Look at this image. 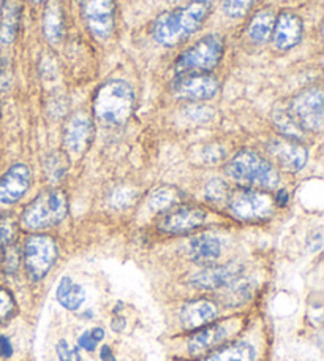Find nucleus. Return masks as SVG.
I'll list each match as a JSON object with an SVG mask.
<instances>
[{"mask_svg": "<svg viewBox=\"0 0 324 361\" xmlns=\"http://www.w3.org/2000/svg\"><path fill=\"white\" fill-rule=\"evenodd\" d=\"M136 97L132 86L122 80H111L96 90L94 114L103 126H122L132 118Z\"/></svg>", "mask_w": 324, "mask_h": 361, "instance_id": "nucleus-1", "label": "nucleus"}, {"mask_svg": "<svg viewBox=\"0 0 324 361\" xmlns=\"http://www.w3.org/2000/svg\"><path fill=\"white\" fill-rule=\"evenodd\" d=\"M226 173L231 179L245 187L274 189L278 184V173L274 165L258 156L254 151H241L226 165Z\"/></svg>", "mask_w": 324, "mask_h": 361, "instance_id": "nucleus-2", "label": "nucleus"}, {"mask_svg": "<svg viewBox=\"0 0 324 361\" xmlns=\"http://www.w3.org/2000/svg\"><path fill=\"white\" fill-rule=\"evenodd\" d=\"M68 212L67 195L59 189L46 190L24 209L23 222L27 228L43 230L61 224Z\"/></svg>", "mask_w": 324, "mask_h": 361, "instance_id": "nucleus-3", "label": "nucleus"}, {"mask_svg": "<svg viewBox=\"0 0 324 361\" xmlns=\"http://www.w3.org/2000/svg\"><path fill=\"white\" fill-rule=\"evenodd\" d=\"M223 40L218 35H207L185 51L174 67L176 76L190 73H211L223 56Z\"/></svg>", "mask_w": 324, "mask_h": 361, "instance_id": "nucleus-4", "label": "nucleus"}, {"mask_svg": "<svg viewBox=\"0 0 324 361\" xmlns=\"http://www.w3.org/2000/svg\"><path fill=\"white\" fill-rule=\"evenodd\" d=\"M287 109L302 132H320L323 128V90L320 87L302 90L289 102Z\"/></svg>", "mask_w": 324, "mask_h": 361, "instance_id": "nucleus-5", "label": "nucleus"}, {"mask_svg": "<svg viewBox=\"0 0 324 361\" xmlns=\"http://www.w3.org/2000/svg\"><path fill=\"white\" fill-rule=\"evenodd\" d=\"M57 257V246L53 238L44 235L30 236L24 246V265L34 281L48 274Z\"/></svg>", "mask_w": 324, "mask_h": 361, "instance_id": "nucleus-6", "label": "nucleus"}, {"mask_svg": "<svg viewBox=\"0 0 324 361\" xmlns=\"http://www.w3.org/2000/svg\"><path fill=\"white\" fill-rule=\"evenodd\" d=\"M230 209L236 217L242 221H259L272 214L274 200L268 193L254 189H241L228 197Z\"/></svg>", "mask_w": 324, "mask_h": 361, "instance_id": "nucleus-7", "label": "nucleus"}, {"mask_svg": "<svg viewBox=\"0 0 324 361\" xmlns=\"http://www.w3.org/2000/svg\"><path fill=\"white\" fill-rule=\"evenodd\" d=\"M82 15L94 37L106 40L113 35L116 25L114 0H84Z\"/></svg>", "mask_w": 324, "mask_h": 361, "instance_id": "nucleus-8", "label": "nucleus"}, {"mask_svg": "<svg viewBox=\"0 0 324 361\" xmlns=\"http://www.w3.org/2000/svg\"><path fill=\"white\" fill-rule=\"evenodd\" d=\"M206 221V212L194 206H174V208L161 212L158 219V228L165 233H187L201 227Z\"/></svg>", "mask_w": 324, "mask_h": 361, "instance_id": "nucleus-9", "label": "nucleus"}, {"mask_svg": "<svg viewBox=\"0 0 324 361\" xmlns=\"http://www.w3.org/2000/svg\"><path fill=\"white\" fill-rule=\"evenodd\" d=\"M176 97L185 100H211L218 92V81L209 73H190L176 76L173 85Z\"/></svg>", "mask_w": 324, "mask_h": 361, "instance_id": "nucleus-10", "label": "nucleus"}, {"mask_svg": "<svg viewBox=\"0 0 324 361\" xmlns=\"http://www.w3.org/2000/svg\"><path fill=\"white\" fill-rule=\"evenodd\" d=\"M94 137V122L86 113H75L67 121L63 132V143L70 156H81Z\"/></svg>", "mask_w": 324, "mask_h": 361, "instance_id": "nucleus-11", "label": "nucleus"}, {"mask_svg": "<svg viewBox=\"0 0 324 361\" xmlns=\"http://www.w3.org/2000/svg\"><path fill=\"white\" fill-rule=\"evenodd\" d=\"M268 149L270 156L288 171H299L307 164V149L297 140L277 138L270 141Z\"/></svg>", "mask_w": 324, "mask_h": 361, "instance_id": "nucleus-12", "label": "nucleus"}, {"mask_svg": "<svg viewBox=\"0 0 324 361\" xmlns=\"http://www.w3.org/2000/svg\"><path fill=\"white\" fill-rule=\"evenodd\" d=\"M237 326L236 320H226L220 322V324L211 325L207 328H203L198 333H194L189 339V350L193 355H199L207 350L213 349L228 339L232 333H235Z\"/></svg>", "mask_w": 324, "mask_h": 361, "instance_id": "nucleus-13", "label": "nucleus"}, {"mask_svg": "<svg viewBox=\"0 0 324 361\" xmlns=\"http://www.w3.org/2000/svg\"><path fill=\"white\" fill-rule=\"evenodd\" d=\"M30 185V171L24 164H16L0 179V203L13 204L25 195Z\"/></svg>", "mask_w": 324, "mask_h": 361, "instance_id": "nucleus-14", "label": "nucleus"}, {"mask_svg": "<svg viewBox=\"0 0 324 361\" xmlns=\"http://www.w3.org/2000/svg\"><path fill=\"white\" fill-rule=\"evenodd\" d=\"M302 19L294 13L283 11L275 18L272 40L278 49H291L302 40Z\"/></svg>", "mask_w": 324, "mask_h": 361, "instance_id": "nucleus-15", "label": "nucleus"}, {"mask_svg": "<svg viewBox=\"0 0 324 361\" xmlns=\"http://www.w3.org/2000/svg\"><path fill=\"white\" fill-rule=\"evenodd\" d=\"M241 271L242 268L236 263H230V265L225 267H211L194 274L192 277V283L198 288L216 290L235 282Z\"/></svg>", "mask_w": 324, "mask_h": 361, "instance_id": "nucleus-16", "label": "nucleus"}, {"mask_svg": "<svg viewBox=\"0 0 324 361\" xmlns=\"http://www.w3.org/2000/svg\"><path fill=\"white\" fill-rule=\"evenodd\" d=\"M21 13V0H4L0 5V43L2 44H10L16 38Z\"/></svg>", "mask_w": 324, "mask_h": 361, "instance_id": "nucleus-17", "label": "nucleus"}, {"mask_svg": "<svg viewBox=\"0 0 324 361\" xmlns=\"http://www.w3.org/2000/svg\"><path fill=\"white\" fill-rule=\"evenodd\" d=\"M217 307L213 302L199 300L190 301L180 309V322L185 328H199L216 319Z\"/></svg>", "mask_w": 324, "mask_h": 361, "instance_id": "nucleus-18", "label": "nucleus"}, {"mask_svg": "<svg viewBox=\"0 0 324 361\" xmlns=\"http://www.w3.org/2000/svg\"><path fill=\"white\" fill-rule=\"evenodd\" d=\"M222 254V243L212 235H201L190 241V257L197 263H212Z\"/></svg>", "mask_w": 324, "mask_h": 361, "instance_id": "nucleus-19", "label": "nucleus"}, {"mask_svg": "<svg viewBox=\"0 0 324 361\" xmlns=\"http://www.w3.org/2000/svg\"><path fill=\"white\" fill-rule=\"evenodd\" d=\"M43 32L49 43L57 44L63 35V13L61 2L51 0L43 16Z\"/></svg>", "mask_w": 324, "mask_h": 361, "instance_id": "nucleus-20", "label": "nucleus"}, {"mask_svg": "<svg viewBox=\"0 0 324 361\" xmlns=\"http://www.w3.org/2000/svg\"><path fill=\"white\" fill-rule=\"evenodd\" d=\"M274 24H275V16L270 10L258 11L256 15L251 18V21L249 24V29H247L249 38L256 44H263L266 42H269L272 37V30H274Z\"/></svg>", "mask_w": 324, "mask_h": 361, "instance_id": "nucleus-21", "label": "nucleus"}, {"mask_svg": "<svg viewBox=\"0 0 324 361\" xmlns=\"http://www.w3.org/2000/svg\"><path fill=\"white\" fill-rule=\"evenodd\" d=\"M180 202H182V193L179 189L171 185H163L152 192L151 198H149V208L161 214V212L177 206Z\"/></svg>", "mask_w": 324, "mask_h": 361, "instance_id": "nucleus-22", "label": "nucleus"}, {"mask_svg": "<svg viewBox=\"0 0 324 361\" xmlns=\"http://www.w3.org/2000/svg\"><path fill=\"white\" fill-rule=\"evenodd\" d=\"M57 300L63 307L75 311L86 300V295H84V290L71 281L70 277H63L59 283V288H57Z\"/></svg>", "mask_w": 324, "mask_h": 361, "instance_id": "nucleus-23", "label": "nucleus"}, {"mask_svg": "<svg viewBox=\"0 0 324 361\" xmlns=\"http://www.w3.org/2000/svg\"><path fill=\"white\" fill-rule=\"evenodd\" d=\"M204 361H255V350L254 347L245 344V343H237L235 345L226 347V349L213 353Z\"/></svg>", "mask_w": 324, "mask_h": 361, "instance_id": "nucleus-24", "label": "nucleus"}, {"mask_svg": "<svg viewBox=\"0 0 324 361\" xmlns=\"http://www.w3.org/2000/svg\"><path fill=\"white\" fill-rule=\"evenodd\" d=\"M272 119H274L275 127L280 130L285 138L299 140V137H302V128L296 124V121L293 118H291L288 109H277L274 116H272Z\"/></svg>", "mask_w": 324, "mask_h": 361, "instance_id": "nucleus-25", "label": "nucleus"}, {"mask_svg": "<svg viewBox=\"0 0 324 361\" xmlns=\"http://www.w3.org/2000/svg\"><path fill=\"white\" fill-rule=\"evenodd\" d=\"M255 0H223V11L230 18H242L247 15Z\"/></svg>", "mask_w": 324, "mask_h": 361, "instance_id": "nucleus-26", "label": "nucleus"}, {"mask_svg": "<svg viewBox=\"0 0 324 361\" xmlns=\"http://www.w3.org/2000/svg\"><path fill=\"white\" fill-rule=\"evenodd\" d=\"M206 197L211 200V202H222L230 197V190L226 183L222 179H212L206 185Z\"/></svg>", "mask_w": 324, "mask_h": 361, "instance_id": "nucleus-27", "label": "nucleus"}, {"mask_svg": "<svg viewBox=\"0 0 324 361\" xmlns=\"http://www.w3.org/2000/svg\"><path fill=\"white\" fill-rule=\"evenodd\" d=\"M65 171H67V164H65L63 157L61 154H54L51 156L46 162V175L51 180H59Z\"/></svg>", "mask_w": 324, "mask_h": 361, "instance_id": "nucleus-28", "label": "nucleus"}, {"mask_svg": "<svg viewBox=\"0 0 324 361\" xmlns=\"http://www.w3.org/2000/svg\"><path fill=\"white\" fill-rule=\"evenodd\" d=\"M16 312V302L8 290L0 288V322H5L13 317Z\"/></svg>", "mask_w": 324, "mask_h": 361, "instance_id": "nucleus-29", "label": "nucleus"}, {"mask_svg": "<svg viewBox=\"0 0 324 361\" xmlns=\"http://www.w3.org/2000/svg\"><path fill=\"white\" fill-rule=\"evenodd\" d=\"M19 260H21V255H19L18 249L13 246V244H6L4 260H2V267L5 269V273H8V274L15 273L19 267Z\"/></svg>", "mask_w": 324, "mask_h": 361, "instance_id": "nucleus-30", "label": "nucleus"}, {"mask_svg": "<svg viewBox=\"0 0 324 361\" xmlns=\"http://www.w3.org/2000/svg\"><path fill=\"white\" fill-rule=\"evenodd\" d=\"M16 233V225L11 221L10 217L0 219V244L6 246V244H11L13 238Z\"/></svg>", "mask_w": 324, "mask_h": 361, "instance_id": "nucleus-31", "label": "nucleus"}, {"mask_svg": "<svg viewBox=\"0 0 324 361\" xmlns=\"http://www.w3.org/2000/svg\"><path fill=\"white\" fill-rule=\"evenodd\" d=\"M57 355H59L61 361H81L80 353H77L75 347H70L67 341H61L57 344Z\"/></svg>", "mask_w": 324, "mask_h": 361, "instance_id": "nucleus-32", "label": "nucleus"}, {"mask_svg": "<svg viewBox=\"0 0 324 361\" xmlns=\"http://www.w3.org/2000/svg\"><path fill=\"white\" fill-rule=\"evenodd\" d=\"M77 343H80V347H81V349H84V350H89V352L95 350V347H96V341H95L92 336H90V333H89V331L82 333L81 336H80V341H77Z\"/></svg>", "mask_w": 324, "mask_h": 361, "instance_id": "nucleus-33", "label": "nucleus"}, {"mask_svg": "<svg viewBox=\"0 0 324 361\" xmlns=\"http://www.w3.org/2000/svg\"><path fill=\"white\" fill-rule=\"evenodd\" d=\"M11 353H13V349H11V343L8 341V338L0 336V357L10 358Z\"/></svg>", "mask_w": 324, "mask_h": 361, "instance_id": "nucleus-34", "label": "nucleus"}, {"mask_svg": "<svg viewBox=\"0 0 324 361\" xmlns=\"http://www.w3.org/2000/svg\"><path fill=\"white\" fill-rule=\"evenodd\" d=\"M275 203L278 206H287V203H288V192L287 190L278 192L277 197H275Z\"/></svg>", "mask_w": 324, "mask_h": 361, "instance_id": "nucleus-35", "label": "nucleus"}, {"mask_svg": "<svg viewBox=\"0 0 324 361\" xmlns=\"http://www.w3.org/2000/svg\"><path fill=\"white\" fill-rule=\"evenodd\" d=\"M90 333V336H92L96 343H99V341H101L103 339V336H105V331L101 330V328H94L92 331H89Z\"/></svg>", "mask_w": 324, "mask_h": 361, "instance_id": "nucleus-36", "label": "nucleus"}, {"mask_svg": "<svg viewBox=\"0 0 324 361\" xmlns=\"http://www.w3.org/2000/svg\"><path fill=\"white\" fill-rule=\"evenodd\" d=\"M101 358L105 360V361H114L113 353H111V350H109V347H103V349H101Z\"/></svg>", "mask_w": 324, "mask_h": 361, "instance_id": "nucleus-37", "label": "nucleus"}, {"mask_svg": "<svg viewBox=\"0 0 324 361\" xmlns=\"http://www.w3.org/2000/svg\"><path fill=\"white\" fill-rule=\"evenodd\" d=\"M32 2H34V4H42L43 0H32Z\"/></svg>", "mask_w": 324, "mask_h": 361, "instance_id": "nucleus-38", "label": "nucleus"}]
</instances>
